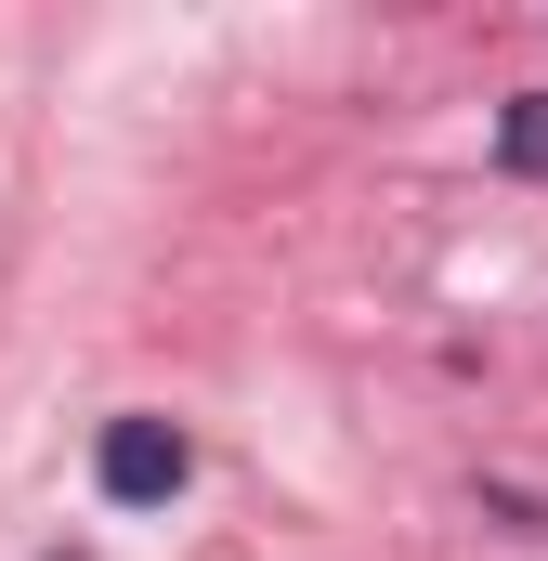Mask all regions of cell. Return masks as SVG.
<instances>
[{
    "label": "cell",
    "mask_w": 548,
    "mask_h": 561,
    "mask_svg": "<svg viewBox=\"0 0 548 561\" xmlns=\"http://www.w3.org/2000/svg\"><path fill=\"white\" fill-rule=\"evenodd\" d=\"M92 470H105V496H118V510H157V496H183L196 444H183L170 419H105V444H92Z\"/></svg>",
    "instance_id": "1"
},
{
    "label": "cell",
    "mask_w": 548,
    "mask_h": 561,
    "mask_svg": "<svg viewBox=\"0 0 548 561\" xmlns=\"http://www.w3.org/2000/svg\"><path fill=\"white\" fill-rule=\"evenodd\" d=\"M496 157H510V170H548V92H523V105L496 118Z\"/></svg>",
    "instance_id": "2"
}]
</instances>
